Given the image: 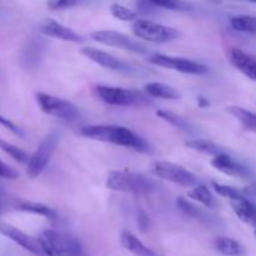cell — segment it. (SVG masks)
Returning a JSON list of instances; mask_svg holds the SVG:
<instances>
[{"label": "cell", "mask_w": 256, "mask_h": 256, "mask_svg": "<svg viewBox=\"0 0 256 256\" xmlns=\"http://www.w3.org/2000/svg\"><path fill=\"white\" fill-rule=\"evenodd\" d=\"M80 134L88 139L110 142L139 152H148L150 150L149 144L140 135L130 130L129 128L120 125H88L82 128Z\"/></svg>", "instance_id": "1"}, {"label": "cell", "mask_w": 256, "mask_h": 256, "mask_svg": "<svg viewBox=\"0 0 256 256\" xmlns=\"http://www.w3.org/2000/svg\"><path fill=\"white\" fill-rule=\"evenodd\" d=\"M40 248L46 256H82V246L78 239L56 230H44L38 236Z\"/></svg>", "instance_id": "2"}, {"label": "cell", "mask_w": 256, "mask_h": 256, "mask_svg": "<svg viewBox=\"0 0 256 256\" xmlns=\"http://www.w3.org/2000/svg\"><path fill=\"white\" fill-rule=\"evenodd\" d=\"M108 189L120 192L132 194H146L155 189V182L142 174L132 172H109L105 182Z\"/></svg>", "instance_id": "3"}, {"label": "cell", "mask_w": 256, "mask_h": 256, "mask_svg": "<svg viewBox=\"0 0 256 256\" xmlns=\"http://www.w3.org/2000/svg\"><path fill=\"white\" fill-rule=\"evenodd\" d=\"M95 95L102 102L112 106H142L149 104V99L139 90L124 89V88L96 85Z\"/></svg>", "instance_id": "4"}, {"label": "cell", "mask_w": 256, "mask_h": 256, "mask_svg": "<svg viewBox=\"0 0 256 256\" xmlns=\"http://www.w3.org/2000/svg\"><path fill=\"white\" fill-rule=\"evenodd\" d=\"M132 32L136 38L150 42H169L180 36V32L174 28L146 19L135 20Z\"/></svg>", "instance_id": "5"}, {"label": "cell", "mask_w": 256, "mask_h": 256, "mask_svg": "<svg viewBox=\"0 0 256 256\" xmlns=\"http://www.w3.org/2000/svg\"><path fill=\"white\" fill-rule=\"evenodd\" d=\"M58 142H59V134L56 132H49L42 139L26 164V174L30 179H35L44 172L52 152H55Z\"/></svg>", "instance_id": "6"}, {"label": "cell", "mask_w": 256, "mask_h": 256, "mask_svg": "<svg viewBox=\"0 0 256 256\" xmlns=\"http://www.w3.org/2000/svg\"><path fill=\"white\" fill-rule=\"evenodd\" d=\"M38 105L42 112L62 120H75L79 116V110L72 102L46 92H36Z\"/></svg>", "instance_id": "7"}, {"label": "cell", "mask_w": 256, "mask_h": 256, "mask_svg": "<svg viewBox=\"0 0 256 256\" xmlns=\"http://www.w3.org/2000/svg\"><path fill=\"white\" fill-rule=\"evenodd\" d=\"M152 172L156 176L168 180L170 182L184 188H194L199 184V179L192 172L185 169L182 165L170 162H155L152 164Z\"/></svg>", "instance_id": "8"}, {"label": "cell", "mask_w": 256, "mask_h": 256, "mask_svg": "<svg viewBox=\"0 0 256 256\" xmlns=\"http://www.w3.org/2000/svg\"><path fill=\"white\" fill-rule=\"evenodd\" d=\"M90 38L99 44L119 48V49L135 52V54H146L148 52V48L145 45L140 44L139 42H135L128 35L115 32V30H98V32H92L90 34Z\"/></svg>", "instance_id": "9"}, {"label": "cell", "mask_w": 256, "mask_h": 256, "mask_svg": "<svg viewBox=\"0 0 256 256\" xmlns=\"http://www.w3.org/2000/svg\"><path fill=\"white\" fill-rule=\"evenodd\" d=\"M148 62L150 64L158 65V66L165 68V69L175 70V72H182V74L204 75L209 72V69L205 65L194 62V60L185 59V58L170 56V55L165 54L150 55L148 58Z\"/></svg>", "instance_id": "10"}, {"label": "cell", "mask_w": 256, "mask_h": 256, "mask_svg": "<svg viewBox=\"0 0 256 256\" xmlns=\"http://www.w3.org/2000/svg\"><path fill=\"white\" fill-rule=\"evenodd\" d=\"M0 234L4 235L5 238L10 239L15 244H18L22 249L26 250V252H32V254L39 256L44 255L38 239H34L32 236L25 234L24 232L19 230L18 228L12 226V225L8 224V222H0Z\"/></svg>", "instance_id": "11"}, {"label": "cell", "mask_w": 256, "mask_h": 256, "mask_svg": "<svg viewBox=\"0 0 256 256\" xmlns=\"http://www.w3.org/2000/svg\"><path fill=\"white\" fill-rule=\"evenodd\" d=\"M40 32L46 36L54 38V39L64 40V42H84L85 39L80 34H78L76 32H74L70 28L65 26V25L60 24L56 20L54 19H45L44 22L40 24L39 28Z\"/></svg>", "instance_id": "12"}, {"label": "cell", "mask_w": 256, "mask_h": 256, "mask_svg": "<svg viewBox=\"0 0 256 256\" xmlns=\"http://www.w3.org/2000/svg\"><path fill=\"white\" fill-rule=\"evenodd\" d=\"M80 52H82L85 58H88L89 60L94 62L95 64L105 68V69L116 70V72H128V70H129V65H126L124 62H122V60H119L118 58H115L114 55L104 52V50L96 49V48L92 46H85L82 48Z\"/></svg>", "instance_id": "13"}, {"label": "cell", "mask_w": 256, "mask_h": 256, "mask_svg": "<svg viewBox=\"0 0 256 256\" xmlns=\"http://www.w3.org/2000/svg\"><path fill=\"white\" fill-rule=\"evenodd\" d=\"M212 165L216 170L222 172V174L229 175L232 178H242V179H246L249 178L250 172L244 165L239 164L235 162L230 155L226 152H222L219 155H215L212 160Z\"/></svg>", "instance_id": "14"}, {"label": "cell", "mask_w": 256, "mask_h": 256, "mask_svg": "<svg viewBox=\"0 0 256 256\" xmlns=\"http://www.w3.org/2000/svg\"><path fill=\"white\" fill-rule=\"evenodd\" d=\"M230 62L239 72L252 82H256V58L249 52L234 48L230 52Z\"/></svg>", "instance_id": "15"}, {"label": "cell", "mask_w": 256, "mask_h": 256, "mask_svg": "<svg viewBox=\"0 0 256 256\" xmlns=\"http://www.w3.org/2000/svg\"><path fill=\"white\" fill-rule=\"evenodd\" d=\"M232 206L236 216L242 222L256 228V206L249 199H246V196L232 200Z\"/></svg>", "instance_id": "16"}, {"label": "cell", "mask_w": 256, "mask_h": 256, "mask_svg": "<svg viewBox=\"0 0 256 256\" xmlns=\"http://www.w3.org/2000/svg\"><path fill=\"white\" fill-rule=\"evenodd\" d=\"M122 246L135 256H156V252L148 248L142 240L138 239L134 234L129 232H122L120 235Z\"/></svg>", "instance_id": "17"}, {"label": "cell", "mask_w": 256, "mask_h": 256, "mask_svg": "<svg viewBox=\"0 0 256 256\" xmlns=\"http://www.w3.org/2000/svg\"><path fill=\"white\" fill-rule=\"evenodd\" d=\"M214 248L218 252L224 256H245L246 249L242 242L232 238L220 236L216 238L214 242Z\"/></svg>", "instance_id": "18"}, {"label": "cell", "mask_w": 256, "mask_h": 256, "mask_svg": "<svg viewBox=\"0 0 256 256\" xmlns=\"http://www.w3.org/2000/svg\"><path fill=\"white\" fill-rule=\"evenodd\" d=\"M145 92L152 98H159L165 100H178L180 99V92L170 85L159 82H152L145 84Z\"/></svg>", "instance_id": "19"}, {"label": "cell", "mask_w": 256, "mask_h": 256, "mask_svg": "<svg viewBox=\"0 0 256 256\" xmlns=\"http://www.w3.org/2000/svg\"><path fill=\"white\" fill-rule=\"evenodd\" d=\"M16 209L20 210V212H29V214L40 215V216H44L49 220H55L58 218L56 212L52 208L42 204V202H19L16 204Z\"/></svg>", "instance_id": "20"}, {"label": "cell", "mask_w": 256, "mask_h": 256, "mask_svg": "<svg viewBox=\"0 0 256 256\" xmlns=\"http://www.w3.org/2000/svg\"><path fill=\"white\" fill-rule=\"evenodd\" d=\"M188 196L194 202H200L206 208H215L218 205L216 198L212 192V190L204 184H198L188 192Z\"/></svg>", "instance_id": "21"}, {"label": "cell", "mask_w": 256, "mask_h": 256, "mask_svg": "<svg viewBox=\"0 0 256 256\" xmlns=\"http://www.w3.org/2000/svg\"><path fill=\"white\" fill-rule=\"evenodd\" d=\"M228 112L232 115L236 120H239V122L245 130L256 132V114L254 112L240 106H229Z\"/></svg>", "instance_id": "22"}, {"label": "cell", "mask_w": 256, "mask_h": 256, "mask_svg": "<svg viewBox=\"0 0 256 256\" xmlns=\"http://www.w3.org/2000/svg\"><path fill=\"white\" fill-rule=\"evenodd\" d=\"M185 146L189 148V149L195 150V152H202V154H208V155H219L222 152H225L222 148H220L219 145L215 144V142H210L208 139H192L188 140L185 142Z\"/></svg>", "instance_id": "23"}, {"label": "cell", "mask_w": 256, "mask_h": 256, "mask_svg": "<svg viewBox=\"0 0 256 256\" xmlns=\"http://www.w3.org/2000/svg\"><path fill=\"white\" fill-rule=\"evenodd\" d=\"M230 25L235 32L256 35V16L252 15H236L230 19Z\"/></svg>", "instance_id": "24"}, {"label": "cell", "mask_w": 256, "mask_h": 256, "mask_svg": "<svg viewBox=\"0 0 256 256\" xmlns=\"http://www.w3.org/2000/svg\"><path fill=\"white\" fill-rule=\"evenodd\" d=\"M176 202L179 209L182 210L184 214L189 215V216L194 218V219L200 220V222H210V216H208L206 212H205L204 210L200 209L199 206H195L194 204L188 202L185 198H179V199L176 200Z\"/></svg>", "instance_id": "25"}, {"label": "cell", "mask_w": 256, "mask_h": 256, "mask_svg": "<svg viewBox=\"0 0 256 256\" xmlns=\"http://www.w3.org/2000/svg\"><path fill=\"white\" fill-rule=\"evenodd\" d=\"M0 149L4 152H6L10 158L15 160V162H20V164H28L30 156L28 155L26 152H24L22 149L18 148L16 145L12 144L8 140H4L2 138H0Z\"/></svg>", "instance_id": "26"}, {"label": "cell", "mask_w": 256, "mask_h": 256, "mask_svg": "<svg viewBox=\"0 0 256 256\" xmlns=\"http://www.w3.org/2000/svg\"><path fill=\"white\" fill-rule=\"evenodd\" d=\"M156 115L160 118V119L169 122L170 125L178 128V129L184 130V132H189L190 130V125L188 124L186 120H185L184 118L179 116V115L174 114V112H168V110H158Z\"/></svg>", "instance_id": "27"}, {"label": "cell", "mask_w": 256, "mask_h": 256, "mask_svg": "<svg viewBox=\"0 0 256 256\" xmlns=\"http://www.w3.org/2000/svg\"><path fill=\"white\" fill-rule=\"evenodd\" d=\"M152 5L156 8L166 10H175V12H189L192 9V4L184 0H150Z\"/></svg>", "instance_id": "28"}, {"label": "cell", "mask_w": 256, "mask_h": 256, "mask_svg": "<svg viewBox=\"0 0 256 256\" xmlns=\"http://www.w3.org/2000/svg\"><path fill=\"white\" fill-rule=\"evenodd\" d=\"M212 188L214 189V192H216V194H219L220 196L228 198L230 202L244 196V194H242V192H239L238 189H235V188L229 186V185H225V184H220V182H212Z\"/></svg>", "instance_id": "29"}, {"label": "cell", "mask_w": 256, "mask_h": 256, "mask_svg": "<svg viewBox=\"0 0 256 256\" xmlns=\"http://www.w3.org/2000/svg\"><path fill=\"white\" fill-rule=\"evenodd\" d=\"M110 12H112V16L119 20H122V22H132V20H136L138 18L136 12L126 6H122L120 4H112L110 6Z\"/></svg>", "instance_id": "30"}, {"label": "cell", "mask_w": 256, "mask_h": 256, "mask_svg": "<svg viewBox=\"0 0 256 256\" xmlns=\"http://www.w3.org/2000/svg\"><path fill=\"white\" fill-rule=\"evenodd\" d=\"M89 0H49L48 6L50 10H65L72 9V8L78 6L88 2Z\"/></svg>", "instance_id": "31"}, {"label": "cell", "mask_w": 256, "mask_h": 256, "mask_svg": "<svg viewBox=\"0 0 256 256\" xmlns=\"http://www.w3.org/2000/svg\"><path fill=\"white\" fill-rule=\"evenodd\" d=\"M19 176L20 174L14 169V168L9 166V165L5 164V162L0 159V178H2V179L15 180Z\"/></svg>", "instance_id": "32"}, {"label": "cell", "mask_w": 256, "mask_h": 256, "mask_svg": "<svg viewBox=\"0 0 256 256\" xmlns=\"http://www.w3.org/2000/svg\"><path fill=\"white\" fill-rule=\"evenodd\" d=\"M0 125H2V126H4L5 129L9 130V132H12V134L19 135V136H24V132H22L19 126H16V125H15L12 120H9L8 118L2 116V115H0Z\"/></svg>", "instance_id": "33"}, {"label": "cell", "mask_w": 256, "mask_h": 256, "mask_svg": "<svg viewBox=\"0 0 256 256\" xmlns=\"http://www.w3.org/2000/svg\"><path fill=\"white\" fill-rule=\"evenodd\" d=\"M138 224H139L140 230L142 232H146V229L149 228V216L146 215V212L140 210L139 215H138Z\"/></svg>", "instance_id": "34"}, {"label": "cell", "mask_w": 256, "mask_h": 256, "mask_svg": "<svg viewBox=\"0 0 256 256\" xmlns=\"http://www.w3.org/2000/svg\"><path fill=\"white\" fill-rule=\"evenodd\" d=\"M198 102H199L200 108H205V106H209V105H210L209 100L205 99L204 96H199V99H198Z\"/></svg>", "instance_id": "35"}, {"label": "cell", "mask_w": 256, "mask_h": 256, "mask_svg": "<svg viewBox=\"0 0 256 256\" xmlns=\"http://www.w3.org/2000/svg\"><path fill=\"white\" fill-rule=\"evenodd\" d=\"M4 200H5L4 194H2V192H0V214H2V206H4Z\"/></svg>", "instance_id": "36"}, {"label": "cell", "mask_w": 256, "mask_h": 256, "mask_svg": "<svg viewBox=\"0 0 256 256\" xmlns=\"http://www.w3.org/2000/svg\"><path fill=\"white\" fill-rule=\"evenodd\" d=\"M248 2H256V0H248Z\"/></svg>", "instance_id": "37"}, {"label": "cell", "mask_w": 256, "mask_h": 256, "mask_svg": "<svg viewBox=\"0 0 256 256\" xmlns=\"http://www.w3.org/2000/svg\"><path fill=\"white\" fill-rule=\"evenodd\" d=\"M255 236H256V230H255Z\"/></svg>", "instance_id": "38"}]
</instances>
